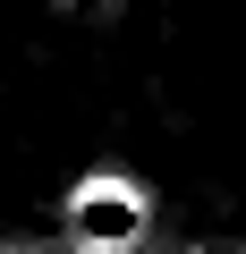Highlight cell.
I'll list each match as a JSON object with an SVG mask.
<instances>
[{
  "label": "cell",
  "instance_id": "1",
  "mask_svg": "<svg viewBox=\"0 0 246 254\" xmlns=\"http://www.w3.org/2000/svg\"><path fill=\"white\" fill-rule=\"evenodd\" d=\"M68 229L128 246V237L145 229V195H136V187H77V195H68Z\"/></svg>",
  "mask_w": 246,
  "mask_h": 254
}]
</instances>
